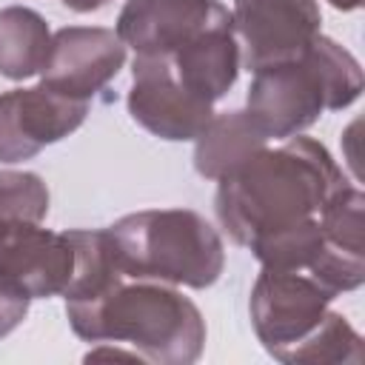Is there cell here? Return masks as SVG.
<instances>
[{
    "label": "cell",
    "mask_w": 365,
    "mask_h": 365,
    "mask_svg": "<svg viewBox=\"0 0 365 365\" xmlns=\"http://www.w3.org/2000/svg\"><path fill=\"white\" fill-rule=\"evenodd\" d=\"M234 26L220 0H125L117 17V37L137 54H174L197 34Z\"/></svg>",
    "instance_id": "30bf717a"
},
{
    "label": "cell",
    "mask_w": 365,
    "mask_h": 365,
    "mask_svg": "<svg viewBox=\"0 0 365 365\" xmlns=\"http://www.w3.org/2000/svg\"><path fill=\"white\" fill-rule=\"evenodd\" d=\"M86 362H111V359H125V362H143V356L131 348H117V342H100V348H91Z\"/></svg>",
    "instance_id": "d6986e66"
},
{
    "label": "cell",
    "mask_w": 365,
    "mask_h": 365,
    "mask_svg": "<svg viewBox=\"0 0 365 365\" xmlns=\"http://www.w3.org/2000/svg\"><path fill=\"white\" fill-rule=\"evenodd\" d=\"M362 336L342 314L328 311L322 322L288 354L285 365H362Z\"/></svg>",
    "instance_id": "9a60e30c"
},
{
    "label": "cell",
    "mask_w": 365,
    "mask_h": 365,
    "mask_svg": "<svg viewBox=\"0 0 365 365\" xmlns=\"http://www.w3.org/2000/svg\"><path fill=\"white\" fill-rule=\"evenodd\" d=\"M88 100L66 97L48 86L0 94V163H23L83 125Z\"/></svg>",
    "instance_id": "52a82bcc"
},
{
    "label": "cell",
    "mask_w": 365,
    "mask_h": 365,
    "mask_svg": "<svg viewBox=\"0 0 365 365\" xmlns=\"http://www.w3.org/2000/svg\"><path fill=\"white\" fill-rule=\"evenodd\" d=\"M71 274L74 245L68 231H48L40 222L0 225V279L40 299L63 294Z\"/></svg>",
    "instance_id": "8fae6325"
},
{
    "label": "cell",
    "mask_w": 365,
    "mask_h": 365,
    "mask_svg": "<svg viewBox=\"0 0 365 365\" xmlns=\"http://www.w3.org/2000/svg\"><path fill=\"white\" fill-rule=\"evenodd\" d=\"M362 66L336 40L317 34L314 43L285 63L254 71L245 111L271 140L302 134L322 111L348 108L362 94Z\"/></svg>",
    "instance_id": "3957f363"
},
{
    "label": "cell",
    "mask_w": 365,
    "mask_h": 365,
    "mask_svg": "<svg viewBox=\"0 0 365 365\" xmlns=\"http://www.w3.org/2000/svg\"><path fill=\"white\" fill-rule=\"evenodd\" d=\"M125 63V43L111 29L100 26H66L51 34L48 60L40 71L43 86L88 100L103 91Z\"/></svg>",
    "instance_id": "9c48e42d"
},
{
    "label": "cell",
    "mask_w": 365,
    "mask_h": 365,
    "mask_svg": "<svg viewBox=\"0 0 365 365\" xmlns=\"http://www.w3.org/2000/svg\"><path fill=\"white\" fill-rule=\"evenodd\" d=\"M331 299L336 297L308 271L262 268L248 299L254 334L274 359L285 362L288 354L322 322Z\"/></svg>",
    "instance_id": "5b68a950"
},
{
    "label": "cell",
    "mask_w": 365,
    "mask_h": 365,
    "mask_svg": "<svg viewBox=\"0 0 365 365\" xmlns=\"http://www.w3.org/2000/svg\"><path fill=\"white\" fill-rule=\"evenodd\" d=\"M231 20L234 34L245 43V66L251 71L297 60L322 34L317 0H234Z\"/></svg>",
    "instance_id": "ba28073f"
},
{
    "label": "cell",
    "mask_w": 365,
    "mask_h": 365,
    "mask_svg": "<svg viewBox=\"0 0 365 365\" xmlns=\"http://www.w3.org/2000/svg\"><path fill=\"white\" fill-rule=\"evenodd\" d=\"M217 220L237 245L319 217L322 205L348 185L331 151L302 134L262 148L217 180Z\"/></svg>",
    "instance_id": "6da1fadb"
},
{
    "label": "cell",
    "mask_w": 365,
    "mask_h": 365,
    "mask_svg": "<svg viewBox=\"0 0 365 365\" xmlns=\"http://www.w3.org/2000/svg\"><path fill=\"white\" fill-rule=\"evenodd\" d=\"M29 302H31L29 294H23L17 285L0 279V339H3L6 334H11V331L26 319Z\"/></svg>",
    "instance_id": "ac0fdd59"
},
{
    "label": "cell",
    "mask_w": 365,
    "mask_h": 365,
    "mask_svg": "<svg viewBox=\"0 0 365 365\" xmlns=\"http://www.w3.org/2000/svg\"><path fill=\"white\" fill-rule=\"evenodd\" d=\"M131 77L134 80L128 88V114L154 137L171 143L197 140L211 123L214 103L188 91L177 80L168 57L137 54Z\"/></svg>",
    "instance_id": "8992f818"
},
{
    "label": "cell",
    "mask_w": 365,
    "mask_h": 365,
    "mask_svg": "<svg viewBox=\"0 0 365 365\" xmlns=\"http://www.w3.org/2000/svg\"><path fill=\"white\" fill-rule=\"evenodd\" d=\"M71 331L86 342L128 345L154 365H191L205 348L200 308L174 285L157 279H120L111 291L66 302Z\"/></svg>",
    "instance_id": "7a4b0ae2"
},
{
    "label": "cell",
    "mask_w": 365,
    "mask_h": 365,
    "mask_svg": "<svg viewBox=\"0 0 365 365\" xmlns=\"http://www.w3.org/2000/svg\"><path fill=\"white\" fill-rule=\"evenodd\" d=\"M71 11H97V9H103L108 0H63Z\"/></svg>",
    "instance_id": "ffe728a7"
},
{
    "label": "cell",
    "mask_w": 365,
    "mask_h": 365,
    "mask_svg": "<svg viewBox=\"0 0 365 365\" xmlns=\"http://www.w3.org/2000/svg\"><path fill=\"white\" fill-rule=\"evenodd\" d=\"M48 214V188L34 171H0V225L43 222Z\"/></svg>",
    "instance_id": "2e32d148"
},
{
    "label": "cell",
    "mask_w": 365,
    "mask_h": 365,
    "mask_svg": "<svg viewBox=\"0 0 365 365\" xmlns=\"http://www.w3.org/2000/svg\"><path fill=\"white\" fill-rule=\"evenodd\" d=\"M362 211H365V197L356 185L339 188L319 211V225L325 231V240L342 251L351 254H365L362 242Z\"/></svg>",
    "instance_id": "e0dca14e"
},
{
    "label": "cell",
    "mask_w": 365,
    "mask_h": 365,
    "mask_svg": "<svg viewBox=\"0 0 365 365\" xmlns=\"http://www.w3.org/2000/svg\"><path fill=\"white\" fill-rule=\"evenodd\" d=\"M51 48V31L40 11L29 6L0 9V74L26 80L40 74Z\"/></svg>",
    "instance_id": "5bb4252c"
},
{
    "label": "cell",
    "mask_w": 365,
    "mask_h": 365,
    "mask_svg": "<svg viewBox=\"0 0 365 365\" xmlns=\"http://www.w3.org/2000/svg\"><path fill=\"white\" fill-rule=\"evenodd\" d=\"M177 80L197 97L217 103L222 100L240 74V46L234 26H220L197 34L191 43L168 54Z\"/></svg>",
    "instance_id": "7c38bea8"
},
{
    "label": "cell",
    "mask_w": 365,
    "mask_h": 365,
    "mask_svg": "<svg viewBox=\"0 0 365 365\" xmlns=\"http://www.w3.org/2000/svg\"><path fill=\"white\" fill-rule=\"evenodd\" d=\"M334 9H339V11H354V9H359L362 6V0H328Z\"/></svg>",
    "instance_id": "44dd1931"
},
{
    "label": "cell",
    "mask_w": 365,
    "mask_h": 365,
    "mask_svg": "<svg viewBox=\"0 0 365 365\" xmlns=\"http://www.w3.org/2000/svg\"><path fill=\"white\" fill-rule=\"evenodd\" d=\"M265 145H268V137L245 108L222 111V114H214L211 123L197 137L194 168L205 180H220L237 165H242L248 157L262 151Z\"/></svg>",
    "instance_id": "4fadbf2b"
},
{
    "label": "cell",
    "mask_w": 365,
    "mask_h": 365,
    "mask_svg": "<svg viewBox=\"0 0 365 365\" xmlns=\"http://www.w3.org/2000/svg\"><path fill=\"white\" fill-rule=\"evenodd\" d=\"M117 262L128 279L208 288L220 279L225 248L217 228L191 208H148L108 225Z\"/></svg>",
    "instance_id": "277c9868"
}]
</instances>
